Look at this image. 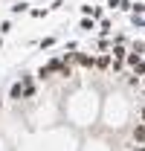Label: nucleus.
Returning <instances> with one entry per match:
<instances>
[{
  "instance_id": "obj_1",
  "label": "nucleus",
  "mask_w": 145,
  "mask_h": 151,
  "mask_svg": "<svg viewBox=\"0 0 145 151\" xmlns=\"http://www.w3.org/2000/svg\"><path fill=\"white\" fill-rule=\"evenodd\" d=\"M72 58H75L81 67H87V70H90V67H96V58H93V55H87V52H72Z\"/></svg>"
},
{
  "instance_id": "obj_2",
  "label": "nucleus",
  "mask_w": 145,
  "mask_h": 151,
  "mask_svg": "<svg viewBox=\"0 0 145 151\" xmlns=\"http://www.w3.org/2000/svg\"><path fill=\"white\" fill-rule=\"evenodd\" d=\"M78 29H81V32H93V29H96V20H93L90 15L81 18V20H78Z\"/></svg>"
},
{
  "instance_id": "obj_3",
  "label": "nucleus",
  "mask_w": 145,
  "mask_h": 151,
  "mask_svg": "<svg viewBox=\"0 0 145 151\" xmlns=\"http://www.w3.org/2000/svg\"><path fill=\"white\" fill-rule=\"evenodd\" d=\"M9 99H15V102H20V99H23V84H20V81H15V84H12Z\"/></svg>"
},
{
  "instance_id": "obj_4",
  "label": "nucleus",
  "mask_w": 145,
  "mask_h": 151,
  "mask_svg": "<svg viewBox=\"0 0 145 151\" xmlns=\"http://www.w3.org/2000/svg\"><path fill=\"white\" fill-rule=\"evenodd\" d=\"M125 55H128L125 44H116V47H113V61H125Z\"/></svg>"
},
{
  "instance_id": "obj_5",
  "label": "nucleus",
  "mask_w": 145,
  "mask_h": 151,
  "mask_svg": "<svg viewBox=\"0 0 145 151\" xmlns=\"http://www.w3.org/2000/svg\"><path fill=\"white\" fill-rule=\"evenodd\" d=\"M110 64H113V61H110V55H108V52L96 58V67H99V70H110Z\"/></svg>"
},
{
  "instance_id": "obj_6",
  "label": "nucleus",
  "mask_w": 145,
  "mask_h": 151,
  "mask_svg": "<svg viewBox=\"0 0 145 151\" xmlns=\"http://www.w3.org/2000/svg\"><path fill=\"white\" fill-rule=\"evenodd\" d=\"M134 139H136L139 145H145V125H136V128H134Z\"/></svg>"
},
{
  "instance_id": "obj_7",
  "label": "nucleus",
  "mask_w": 145,
  "mask_h": 151,
  "mask_svg": "<svg viewBox=\"0 0 145 151\" xmlns=\"http://www.w3.org/2000/svg\"><path fill=\"white\" fill-rule=\"evenodd\" d=\"M12 12H15V15H20V12H29V3H23V0H18V3L12 6Z\"/></svg>"
},
{
  "instance_id": "obj_8",
  "label": "nucleus",
  "mask_w": 145,
  "mask_h": 151,
  "mask_svg": "<svg viewBox=\"0 0 145 151\" xmlns=\"http://www.w3.org/2000/svg\"><path fill=\"white\" fill-rule=\"evenodd\" d=\"M131 52H136V55L142 58V55H145V44H142V41H134V47H131Z\"/></svg>"
},
{
  "instance_id": "obj_9",
  "label": "nucleus",
  "mask_w": 145,
  "mask_h": 151,
  "mask_svg": "<svg viewBox=\"0 0 145 151\" xmlns=\"http://www.w3.org/2000/svg\"><path fill=\"white\" fill-rule=\"evenodd\" d=\"M99 32H102V35H110V20L102 18V23H99Z\"/></svg>"
},
{
  "instance_id": "obj_10",
  "label": "nucleus",
  "mask_w": 145,
  "mask_h": 151,
  "mask_svg": "<svg viewBox=\"0 0 145 151\" xmlns=\"http://www.w3.org/2000/svg\"><path fill=\"white\" fill-rule=\"evenodd\" d=\"M6 32H12V23H9V20H3V23H0V35H6Z\"/></svg>"
},
{
  "instance_id": "obj_11",
  "label": "nucleus",
  "mask_w": 145,
  "mask_h": 151,
  "mask_svg": "<svg viewBox=\"0 0 145 151\" xmlns=\"http://www.w3.org/2000/svg\"><path fill=\"white\" fill-rule=\"evenodd\" d=\"M32 18H47V9H32Z\"/></svg>"
},
{
  "instance_id": "obj_12",
  "label": "nucleus",
  "mask_w": 145,
  "mask_h": 151,
  "mask_svg": "<svg viewBox=\"0 0 145 151\" xmlns=\"http://www.w3.org/2000/svg\"><path fill=\"white\" fill-rule=\"evenodd\" d=\"M119 3H122V0H108V6H113V9H119Z\"/></svg>"
},
{
  "instance_id": "obj_13",
  "label": "nucleus",
  "mask_w": 145,
  "mask_h": 151,
  "mask_svg": "<svg viewBox=\"0 0 145 151\" xmlns=\"http://www.w3.org/2000/svg\"><path fill=\"white\" fill-rule=\"evenodd\" d=\"M134 148H136V145H134ZM136 151H145V145H139V148H136Z\"/></svg>"
},
{
  "instance_id": "obj_14",
  "label": "nucleus",
  "mask_w": 145,
  "mask_h": 151,
  "mask_svg": "<svg viewBox=\"0 0 145 151\" xmlns=\"http://www.w3.org/2000/svg\"><path fill=\"white\" fill-rule=\"evenodd\" d=\"M0 47H3V35H0Z\"/></svg>"
},
{
  "instance_id": "obj_15",
  "label": "nucleus",
  "mask_w": 145,
  "mask_h": 151,
  "mask_svg": "<svg viewBox=\"0 0 145 151\" xmlns=\"http://www.w3.org/2000/svg\"><path fill=\"white\" fill-rule=\"evenodd\" d=\"M139 81H142V84H145V76H142V78H139Z\"/></svg>"
},
{
  "instance_id": "obj_16",
  "label": "nucleus",
  "mask_w": 145,
  "mask_h": 151,
  "mask_svg": "<svg viewBox=\"0 0 145 151\" xmlns=\"http://www.w3.org/2000/svg\"><path fill=\"white\" fill-rule=\"evenodd\" d=\"M142 119H145V108H142Z\"/></svg>"
},
{
  "instance_id": "obj_17",
  "label": "nucleus",
  "mask_w": 145,
  "mask_h": 151,
  "mask_svg": "<svg viewBox=\"0 0 145 151\" xmlns=\"http://www.w3.org/2000/svg\"><path fill=\"white\" fill-rule=\"evenodd\" d=\"M0 105H3V102H0Z\"/></svg>"
}]
</instances>
